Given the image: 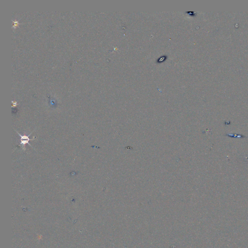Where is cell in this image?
I'll list each match as a JSON object with an SVG mask.
<instances>
[{
    "instance_id": "cell-1",
    "label": "cell",
    "mask_w": 248,
    "mask_h": 248,
    "mask_svg": "<svg viewBox=\"0 0 248 248\" xmlns=\"http://www.w3.org/2000/svg\"><path fill=\"white\" fill-rule=\"evenodd\" d=\"M18 133V135L21 137V138H20L21 143H20V146L22 145V146H23L22 148H23L24 150H25V144H29L30 146H31V144H30L29 143V141L30 140H33L31 139H30V138H29V137L30 136L31 133V134H30L29 135H28V136H26V135L22 136V135L20 134L19 133Z\"/></svg>"
}]
</instances>
